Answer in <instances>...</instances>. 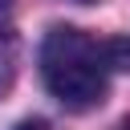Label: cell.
<instances>
[{"label":"cell","mask_w":130,"mask_h":130,"mask_svg":"<svg viewBox=\"0 0 130 130\" xmlns=\"http://www.w3.org/2000/svg\"><path fill=\"white\" fill-rule=\"evenodd\" d=\"M16 130H53V126H49V122H20Z\"/></svg>","instance_id":"3"},{"label":"cell","mask_w":130,"mask_h":130,"mask_svg":"<svg viewBox=\"0 0 130 130\" xmlns=\"http://www.w3.org/2000/svg\"><path fill=\"white\" fill-rule=\"evenodd\" d=\"M118 130H130V118H126V122H122V126H118Z\"/></svg>","instance_id":"4"},{"label":"cell","mask_w":130,"mask_h":130,"mask_svg":"<svg viewBox=\"0 0 130 130\" xmlns=\"http://www.w3.org/2000/svg\"><path fill=\"white\" fill-rule=\"evenodd\" d=\"M110 57H106V41L57 24L49 28L45 45H41V77L49 85V93L69 106V110H89L106 98L110 85Z\"/></svg>","instance_id":"1"},{"label":"cell","mask_w":130,"mask_h":130,"mask_svg":"<svg viewBox=\"0 0 130 130\" xmlns=\"http://www.w3.org/2000/svg\"><path fill=\"white\" fill-rule=\"evenodd\" d=\"M110 69H130V37H106Z\"/></svg>","instance_id":"2"}]
</instances>
